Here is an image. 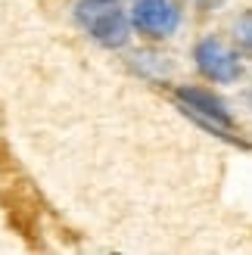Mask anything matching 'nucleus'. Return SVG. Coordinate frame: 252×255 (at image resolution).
Instances as JSON below:
<instances>
[{
	"label": "nucleus",
	"instance_id": "obj_4",
	"mask_svg": "<svg viewBox=\"0 0 252 255\" xmlns=\"http://www.w3.org/2000/svg\"><path fill=\"white\" fill-rule=\"evenodd\" d=\"M178 97L184 100V109L193 112L196 119H203L209 128L231 131V125H234L231 122V112H228V106H224L212 91H206V87H181Z\"/></svg>",
	"mask_w": 252,
	"mask_h": 255
},
{
	"label": "nucleus",
	"instance_id": "obj_3",
	"mask_svg": "<svg viewBox=\"0 0 252 255\" xmlns=\"http://www.w3.org/2000/svg\"><path fill=\"white\" fill-rule=\"evenodd\" d=\"M193 59H196V69L209 81H218V84H231L243 75V56L231 44H224L221 37H203L193 50Z\"/></svg>",
	"mask_w": 252,
	"mask_h": 255
},
{
	"label": "nucleus",
	"instance_id": "obj_2",
	"mask_svg": "<svg viewBox=\"0 0 252 255\" xmlns=\"http://www.w3.org/2000/svg\"><path fill=\"white\" fill-rule=\"evenodd\" d=\"M131 28L149 41H165L181 25V6L174 0H137L131 6Z\"/></svg>",
	"mask_w": 252,
	"mask_h": 255
},
{
	"label": "nucleus",
	"instance_id": "obj_1",
	"mask_svg": "<svg viewBox=\"0 0 252 255\" xmlns=\"http://www.w3.org/2000/svg\"><path fill=\"white\" fill-rule=\"evenodd\" d=\"M75 19L87 31V37L97 41L100 47L119 50L131 41V22L119 0H78Z\"/></svg>",
	"mask_w": 252,
	"mask_h": 255
},
{
	"label": "nucleus",
	"instance_id": "obj_5",
	"mask_svg": "<svg viewBox=\"0 0 252 255\" xmlns=\"http://www.w3.org/2000/svg\"><path fill=\"white\" fill-rule=\"evenodd\" d=\"M240 44H243V53H249V12L240 16Z\"/></svg>",
	"mask_w": 252,
	"mask_h": 255
},
{
	"label": "nucleus",
	"instance_id": "obj_6",
	"mask_svg": "<svg viewBox=\"0 0 252 255\" xmlns=\"http://www.w3.org/2000/svg\"><path fill=\"white\" fill-rule=\"evenodd\" d=\"M190 3H193L199 12H209V9H218V6L224 3V0H190Z\"/></svg>",
	"mask_w": 252,
	"mask_h": 255
}]
</instances>
